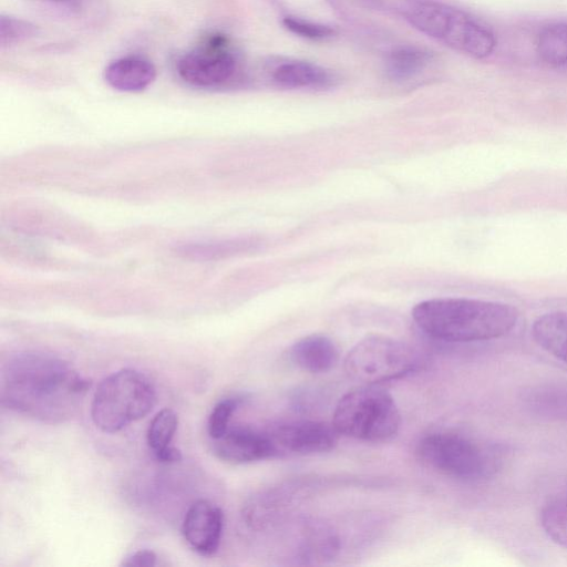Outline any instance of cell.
Listing matches in <instances>:
<instances>
[{
	"mask_svg": "<svg viewBox=\"0 0 567 567\" xmlns=\"http://www.w3.org/2000/svg\"><path fill=\"white\" fill-rule=\"evenodd\" d=\"M289 357L303 371L323 373L336 367L339 360V351L329 337L310 334L291 346Z\"/></svg>",
	"mask_w": 567,
	"mask_h": 567,
	"instance_id": "obj_13",
	"label": "cell"
},
{
	"mask_svg": "<svg viewBox=\"0 0 567 567\" xmlns=\"http://www.w3.org/2000/svg\"><path fill=\"white\" fill-rule=\"evenodd\" d=\"M416 352L406 343L381 334L367 336L344 358V371L364 384L396 380L417 367Z\"/></svg>",
	"mask_w": 567,
	"mask_h": 567,
	"instance_id": "obj_7",
	"label": "cell"
},
{
	"mask_svg": "<svg viewBox=\"0 0 567 567\" xmlns=\"http://www.w3.org/2000/svg\"><path fill=\"white\" fill-rule=\"evenodd\" d=\"M332 424L339 434L367 442H386L400 429L401 416L392 395L377 384L347 392L337 403Z\"/></svg>",
	"mask_w": 567,
	"mask_h": 567,
	"instance_id": "obj_5",
	"label": "cell"
},
{
	"mask_svg": "<svg viewBox=\"0 0 567 567\" xmlns=\"http://www.w3.org/2000/svg\"><path fill=\"white\" fill-rule=\"evenodd\" d=\"M536 51L546 64L567 70V22L543 28L537 37Z\"/></svg>",
	"mask_w": 567,
	"mask_h": 567,
	"instance_id": "obj_17",
	"label": "cell"
},
{
	"mask_svg": "<svg viewBox=\"0 0 567 567\" xmlns=\"http://www.w3.org/2000/svg\"><path fill=\"white\" fill-rule=\"evenodd\" d=\"M419 460L427 467L462 481H478L493 474V453L475 441L451 432L431 433L416 446Z\"/></svg>",
	"mask_w": 567,
	"mask_h": 567,
	"instance_id": "obj_6",
	"label": "cell"
},
{
	"mask_svg": "<svg viewBox=\"0 0 567 567\" xmlns=\"http://www.w3.org/2000/svg\"><path fill=\"white\" fill-rule=\"evenodd\" d=\"M400 11L415 29L467 56L486 59L497 45L489 28L449 4L433 0H404Z\"/></svg>",
	"mask_w": 567,
	"mask_h": 567,
	"instance_id": "obj_3",
	"label": "cell"
},
{
	"mask_svg": "<svg viewBox=\"0 0 567 567\" xmlns=\"http://www.w3.org/2000/svg\"><path fill=\"white\" fill-rule=\"evenodd\" d=\"M157 565V555L150 549H140L132 553L122 561L125 567H153Z\"/></svg>",
	"mask_w": 567,
	"mask_h": 567,
	"instance_id": "obj_24",
	"label": "cell"
},
{
	"mask_svg": "<svg viewBox=\"0 0 567 567\" xmlns=\"http://www.w3.org/2000/svg\"><path fill=\"white\" fill-rule=\"evenodd\" d=\"M154 456L157 461L162 463H174L181 461L182 453L178 449L171 445L169 447L155 454Z\"/></svg>",
	"mask_w": 567,
	"mask_h": 567,
	"instance_id": "obj_26",
	"label": "cell"
},
{
	"mask_svg": "<svg viewBox=\"0 0 567 567\" xmlns=\"http://www.w3.org/2000/svg\"><path fill=\"white\" fill-rule=\"evenodd\" d=\"M213 450L219 460L230 464L252 463L280 453L268 430L248 425L228 427L221 437L214 441Z\"/></svg>",
	"mask_w": 567,
	"mask_h": 567,
	"instance_id": "obj_9",
	"label": "cell"
},
{
	"mask_svg": "<svg viewBox=\"0 0 567 567\" xmlns=\"http://www.w3.org/2000/svg\"><path fill=\"white\" fill-rule=\"evenodd\" d=\"M524 406L542 419L567 422V383H543L525 390Z\"/></svg>",
	"mask_w": 567,
	"mask_h": 567,
	"instance_id": "obj_14",
	"label": "cell"
},
{
	"mask_svg": "<svg viewBox=\"0 0 567 567\" xmlns=\"http://www.w3.org/2000/svg\"><path fill=\"white\" fill-rule=\"evenodd\" d=\"M540 525L554 543L567 549V495L557 496L543 506Z\"/></svg>",
	"mask_w": 567,
	"mask_h": 567,
	"instance_id": "obj_19",
	"label": "cell"
},
{
	"mask_svg": "<svg viewBox=\"0 0 567 567\" xmlns=\"http://www.w3.org/2000/svg\"><path fill=\"white\" fill-rule=\"evenodd\" d=\"M282 23L292 33L310 40H323L336 33V30L329 25L305 21L293 17L284 18Z\"/></svg>",
	"mask_w": 567,
	"mask_h": 567,
	"instance_id": "obj_23",
	"label": "cell"
},
{
	"mask_svg": "<svg viewBox=\"0 0 567 567\" xmlns=\"http://www.w3.org/2000/svg\"><path fill=\"white\" fill-rule=\"evenodd\" d=\"M239 62L227 37L212 33L176 62L178 76L199 89H219L237 78Z\"/></svg>",
	"mask_w": 567,
	"mask_h": 567,
	"instance_id": "obj_8",
	"label": "cell"
},
{
	"mask_svg": "<svg viewBox=\"0 0 567 567\" xmlns=\"http://www.w3.org/2000/svg\"><path fill=\"white\" fill-rule=\"evenodd\" d=\"M104 79L116 91L141 92L154 82L156 69L145 58L127 55L112 61L104 70Z\"/></svg>",
	"mask_w": 567,
	"mask_h": 567,
	"instance_id": "obj_12",
	"label": "cell"
},
{
	"mask_svg": "<svg viewBox=\"0 0 567 567\" xmlns=\"http://www.w3.org/2000/svg\"><path fill=\"white\" fill-rule=\"evenodd\" d=\"M223 528L221 508L207 499H198L187 509L182 533L195 553L202 556H212L219 547Z\"/></svg>",
	"mask_w": 567,
	"mask_h": 567,
	"instance_id": "obj_11",
	"label": "cell"
},
{
	"mask_svg": "<svg viewBox=\"0 0 567 567\" xmlns=\"http://www.w3.org/2000/svg\"><path fill=\"white\" fill-rule=\"evenodd\" d=\"M177 425L178 417L173 410L166 408L155 414L146 433L148 447L154 455L171 446Z\"/></svg>",
	"mask_w": 567,
	"mask_h": 567,
	"instance_id": "obj_20",
	"label": "cell"
},
{
	"mask_svg": "<svg viewBox=\"0 0 567 567\" xmlns=\"http://www.w3.org/2000/svg\"><path fill=\"white\" fill-rule=\"evenodd\" d=\"M532 336L542 349L567 363V312L554 311L539 316L533 322Z\"/></svg>",
	"mask_w": 567,
	"mask_h": 567,
	"instance_id": "obj_15",
	"label": "cell"
},
{
	"mask_svg": "<svg viewBox=\"0 0 567 567\" xmlns=\"http://www.w3.org/2000/svg\"><path fill=\"white\" fill-rule=\"evenodd\" d=\"M39 29L32 22L12 16L0 18V47L2 50L33 39Z\"/></svg>",
	"mask_w": 567,
	"mask_h": 567,
	"instance_id": "obj_21",
	"label": "cell"
},
{
	"mask_svg": "<svg viewBox=\"0 0 567 567\" xmlns=\"http://www.w3.org/2000/svg\"><path fill=\"white\" fill-rule=\"evenodd\" d=\"M515 307L495 301L440 298L417 303L412 318L427 336L446 342H473L503 337L518 320Z\"/></svg>",
	"mask_w": 567,
	"mask_h": 567,
	"instance_id": "obj_2",
	"label": "cell"
},
{
	"mask_svg": "<svg viewBox=\"0 0 567 567\" xmlns=\"http://www.w3.org/2000/svg\"><path fill=\"white\" fill-rule=\"evenodd\" d=\"M156 404V391L142 372L125 368L105 377L91 402V417L105 433H115L146 416Z\"/></svg>",
	"mask_w": 567,
	"mask_h": 567,
	"instance_id": "obj_4",
	"label": "cell"
},
{
	"mask_svg": "<svg viewBox=\"0 0 567 567\" xmlns=\"http://www.w3.org/2000/svg\"><path fill=\"white\" fill-rule=\"evenodd\" d=\"M274 81L288 89L320 87L332 81L331 74L317 64L292 61L280 64L272 73Z\"/></svg>",
	"mask_w": 567,
	"mask_h": 567,
	"instance_id": "obj_16",
	"label": "cell"
},
{
	"mask_svg": "<svg viewBox=\"0 0 567 567\" xmlns=\"http://www.w3.org/2000/svg\"><path fill=\"white\" fill-rule=\"evenodd\" d=\"M269 433L280 452L317 454L331 451L338 443L339 433L321 421H290L270 427Z\"/></svg>",
	"mask_w": 567,
	"mask_h": 567,
	"instance_id": "obj_10",
	"label": "cell"
},
{
	"mask_svg": "<svg viewBox=\"0 0 567 567\" xmlns=\"http://www.w3.org/2000/svg\"><path fill=\"white\" fill-rule=\"evenodd\" d=\"M91 382L69 362L40 351L8 360L1 375L2 405L45 423H61L78 411Z\"/></svg>",
	"mask_w": 567,
	"mask_h": 567,
	"instance_id": "obj_1",
	"label": "cell"
},
{
	"mask_svg": "<svg viewBox=\"0 0 567 567\" xmlns=\"http://www.w3.org/2000/svg\"><path fill=\"white\" fill-rule=\"evenodd\" d=\"M432 60L431 52L404 47L392 51L385 60V73L393 81H404L419 74Z\"/></svg>",
	"mask_w": 567,
	"mask_h": 567,
	"instance_id": "obj_18",
	"label": "cell"
},
{
	"mask_svg": "<svg viewBox=\"0 0 567 567\" xmlns=\"http://www.w3.org/2000/svg\"><path fill=\"white\" fill-rule=\"evenodd\" d=\"M48 4L58 8L69 14L79 13L82 9V0H43Z\"/></svg>",
	"mask_w": 567,
	"mask_h": 567,
	"instance_id": "obj_25",
	"label": "cell"
},
{
	"mask_svg": "<svg viewBox=\"0 0 567 567\" xmlns=\"http://www.w3.org/2000/svg\"><path fill=\"white\" fill-rule=\"evenodd\" d=\"M240 403L239 398H227L220 400L212 410L207 431L213 441L221 437L229 427L230 419Z\"/></svg>",
	"mask_w": 567,
	"mask_h": 567,
	"instance_id": "obj_22",
	"label": "cell"
}]
</instances>
